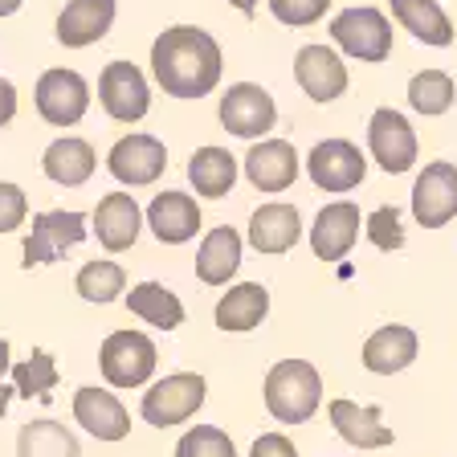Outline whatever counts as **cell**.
Masks as SVG:
<instances>
[{
    "label": "cell",
    "mask_w": 457,
    "mask_h": 457,
    "mask_svg": "<svg viewBox=\"0 0 457 457\" xmlns=\"http://www.w3.org/2000/svg\"><path fill=\"white\" fill-rule=\"evenodd\" d=\"M152 74L163 95L204 98L220 82V46L212 33L196 25L163 29L152 46Z\"/></svg>",
    "instance_id": "cell-1"
},
{
    "label": "cell",
    "mask_w": 457,
    "mask_h": 457,
    "mask_svg": "<svg viewBox=\"0 0 457 457\" xmlns=\"http://www.w3.org/2000/svg\"><path fill=\"white\" fill-rule=\"evenodd\" d=\"M323 404V380L314 363L306 360H282L266 376V409L282 425H303Z\"/></svg>",
    "instance_id": "cell-2"
},
{
    "label": "cell",
    "mask_w": 457,
    "mask_h": 457,
    "mask_svg": "<svg viewBox=\"0 0 457 457\" xmlns=\"http://www.w3.org/2000/svg\"><path fill=\"white\" fill-rule=\"evenodd\" d=\"M204 376L200 371H176V376H163L160 384L143 392V420L155 428H171V425H184L188 417H196V409L204 404Z\"/></svg>",
    "instance_id": "cell-3"
},
{
    "label": "cell",
    "mask_w": 457,
    "mask_h": 457,
    "mask_svg": "<svg viewBox=\"0 0 457 457\" xmlns=\"http://www.w3.org/2000/svg\"><path fill=\"white\" fill-rule=\"evenodd\" d=\"M98 368L111 388H139L155 371V343L143 331H114L98 352Z\"/></svg>",
    "instance_id": "cell-4"
},
{
    "label": "cell",
    "mask_w": 457,
    "mask_h": 457,
    "mask_svg": "<svg viewBox=\"0 0 457 457\" xmlns=\"http://www.w3.org/2000/svg\"><path fill=\"white\" fill-rule=\"evenodd\" d=\"M331 37L343 54L360 57V62H388L392 54V25L380 9H343L331 21Z\"/></svg>",
    "instance_id": "cell-5"
},
{
    "label": "cell",
    "mask_w": 457,
    "mask_h": 457,
    "mask_svg": "<svg viewBox=\"0 0 457 457\" xmlns=\"http://www.w3.org/2000/svg\"><path fill=\"white\" fill-rule=\"evenodd\" d=\"M86 217L82 212H66V209H54V212H37L33 217V228H29L25 237V262L21 266L33 270V266H49V262H57V257L66 253V249L82 245L86 241Z\"/></svg>",
    "instance_id": "cell-6"
},
{
    "label": "cell",
    "mask_w": 457,
    "mask_h": 457,
    "mask_svg": "<svg viewBox=\"0 0 457 457\" xmlns=\"http://www.w3.org/2000/svg\"><path fill=\"white\" fill-rule=\"evenodd\" d=\"M37 114L49 127H74L90 111V86L78 70H46L37 78Z\"/></svg>",
    "instance_id": "cell-7"
},
{
    "label": "cell",
    "mask_w": 457,
    "mask_h": 457,
    "mask_svg": "<svg viewBox=\"0 0 457 457\" xmlns=\"http://www.w3.org/2000/svg\"><path fill=\"white\" fill-rule=\"evenodd\" d=\"M368 147L371 160L380 163L388 176H400L417 163V135H412V123L392 106H380L371 114L368 123Z\"/></svg>",
    "instance_id": "cell-8"
},
{
    "label": "cell",
    "mask_w": 457,
    "mask_h": 457,
    "mask_svg": "<svg viewBox=\"0 0 457 457\" xmlns=\"http://www.w3.org/2000/svg\"><path fill=\"white\" fill-rule=\"evenodd\" d=\"M412 217L420 228H441L457 217V168L445 160L425 163L412 184Z\"/></svg>",
    "instance_id": "cell-9"
},
{
    "label": "cell",
    "mask_w": 457,
    "mask_h": 457,
    "mask_svg": "<svg viewBox=\"0 0 457 457\" xmlns=\"http://www.w3.org/2000/svg\"><path fill=\"white\" fill-rule=\"evenodd\" d=\"M98 103L111 119L119 123H139L143 114L152 111V90H147V78L139 74V66L131 62H111L98 78Z\"/></svg>",
    "instance_id": "cell-10"
},
{
    "label": "cell",
    "mask_w": 457,
    "mask_h": 457,
    "mask_svg": "<svg viewBox=\"0 0 457 457\" xmlns=\"http://www.w3.org/2000/svg\"><path fill=\"white\" fill-rule=\"evenodd\" d=\"M220 123H225L228 135L257 139V135L274 131L278 106L270 98V90H262L253 82H237V86H228L225 98H220Z\"/></svg>",
    "instance_id": "cell-11"
},
{
    "label": "cell",
    "mask_w": 457,
    "mask_h": 457,
    "mask_svg": "<svg viewBox=\"0 0 457 457\" xmlns=\"http://www.w3.org/2000/svg\"><path fill=\"white\" fill-rule=\"evenodd\" d=\"M306 171H311V180L323 192H352V188H360L363 176H368V160H363V152L355 143L323 139V143H314L311 160H306Z\"/></svg>",
    "instance_id": "cell-12"
},
{
    "label": "cell",
    "mask_w": 457,
    "mask_h": 457,
    "mask_svg": "<svg viewBox=\"0 0 457 457\" xmlns=\"http://www.w3.org/2000/svg\"><path fill=\"white\" fill-rule=\"evenodd\" d=\"M106 168L119 184H131V188H143V184H155L168 168V147H163L155 135H123V139L111 147L106 155Z\"/></svg>",
    "instance_id": "cell-13"
},
{
    "label": "cell",
    "mask_w": 457,
    "mask_h": 457,
    "mask_svg": "<svg viewBox=\"0 0 457 457\" xmlns=\"http://www.w3.org/2000/svg\"><path fill=\"white\" fill-rule=\"evenodd\" d=\"M298 152H295V143H286V139H262L249 147L245 155V176L249 184H253L257 192H286L290 184L298 180Z\"/></svg>",
    "instance_id": "cell-14"
},
{
    "label": "cell",
    "mask_w": 457,
    "mask_h": 457,
    "mask_svg": "<svg viewBox=\"0 0 457 457\" xmlns=\"http://www.w3.org/2000/svg\"><path fill=\"white\" fill-rule=\"evenodd\" d=\"M74 420L98 441H123L131 433V417H127L123 400L106 388H95V384L74 392Z\"/></svg>",
    "instance_id": "cell-15"
},
{
    "label": "cell",
    "mask_w": 457,
    "mask_h": 457,
    "mask_svg": "<svg viewBox=\"0 0 457 457\" xmlns=\"http://www.w3.org/2000/svg\"><path fill=\"white\" fill-rule=\"evenodd\" d=\"M295 78L314 103H335L347 90V66L331 46H303L295 57Z\"/></svg>",
    "instance_id": "cell-16"
},
{
    "label": "cell",
    "mask_w": 457,
    "mask_h": 457,
    "mask_svg": "<svg viewBox=\"0 0 457 457\" xmlns=\"http://www.w3.org/2000/svg\"><path fill=\"white\" fill-rule=\"evenodd\" d=\"M90 225H95V237L106 253H123V249H131L135 241H139L143 212L131 192H111V196L98 200Z\"/></svg>",
    "instance_id": "cell-17"
},
{
    "label": "cell",
    "mask_w": 457,
    "mask_h": 457,
    "mask_svg": "<svg viewBox=\"0 0 457 457\" xmlns=\"http://www.w3.org/2000/svg\"><path fill=\"white\" fill-rule=\"evenodd\" d=\"M355 237H360V209H355L352 200H335V204H327V209L314 217L311 249H314V257H323V262H339V257L352 253Z\"/></svg>",
    "instance_id": "cell-18"
},
{
    "label": "cell",
    "mask_w": 457,
    "mask_h": 457,
    "mask_svg": "<svg viewBox=\"0 0 457 457\" xmlns=\"http://www.w3.org/2000/svg\"><path fill=\"white\" fill-rule=\"evenodd\" d=\"M114 25V0H70L57 17V41L66 49H86L103 41Z\"/></svg>",
    "instance_id": "cell-19"
},
{
    "label": "cell",
    "mask_w": 457,
    "mask_h": 457,
    "mask_svg": "<svg viewBox=\"0 0 457 457\" xmlns=\"http://www.w3.org/2000/svg\"><path fill=\"white\" fill-rule=\"evenodd\" d=\"M147 225H152L160 245H184L196 237L200 228V209L188 192H160L147 204Z\"/></svg>",
    "instance_id": "cell-20"
},
{
    "label": "cell",
    "mask_w": 457,
    "mask_h": 457,
    "mask_svg": "<svg viewBox=\"0 0 457 457\" xmlns=\"http://www.w3.org/2000/svg\"><path fill=\"white\" fill-rule=\"evenodd\" d=\"M303 237V217L295 204H262L249 220V245L257 253H286L295 249V241Z\"/></svg>",
    "instance_id": "cell-21"
},
{
    "label": "cell",
    "mask_w": 457,
    "mask_h": 457,
    "mask_svg": "<svg viewBox=\"0 0 457 457\" xmlns=\"http://www.w3.org/2000/svg\"><path fill=\"white\" fill-rule=\"evenodd\" d=\"M327 412H331L335 433H339L347 445H355V449L392 445V428L380 425V409H371V404H352V400H331Z\"/></svg>",
    "instance_id": "cell-22"
},
{
    "label": "cell",
    "mask_w": 457,
    "mask_h": 457,
    "mask_svg": "<svg viewBox=\"0 0 457 457\" xmlns=\"http://www.w3.org/2000/svg\"><path fill=\"white\" fill-rule=\"evenodd\" d=\"M41 168H46V176L54 184H62V188H78V184H86L90 176H95L98 160H95V147H90L86 139L66 135V139H54L46 147Z\"/></svg>",
    "instance_id": "cell-23"
},
{
    "label": "cell",
    "mask_w": 457,
    "mask_h": 457,
    "mask_svg": "<svg viewBox=\"0 0 457 457\" xmlns=\"http://www.w3.org/2000/svg\"><path fill=\"white\" fill-rule=\"evenodd\" d=\"M417 360V335L412 327H380L363 343V368L376 371V376H392V371H404L409 363Z\"/></svg>",
    "instance_id": "cell-24"
},
{
    "label": "cell",
    "mask_w": 457,
    "mask_h": 457,
    "mask_svg": "<svg viewBox=\"0 0 457 457\" xmlns=\"http://www.w3.org/2000/svg\"><path fill=\"white\" fill-rule=\"evenodd\" d=\"M270 311V290L262 282L228 286V295L217 303V327L220 331H253Z\"/></svg>",
    "instance_id": "cell-25"
},
{
    "label": "cell",
    "mask_w": 457,
    "mask_h": 457,
    "mask_svg": "<svg viewBox=\"0 0 457 457\" xmlns=\"http://www.w3.org/2000/svg\"><path fill=\"white\" fill-rule=\"evenodd\" d=\"M241 266V237H237V228H212L209 237H204V245H200L196 253V278L204 286H225L228 278L237 274Z\"/></svg>",
    "instance_id": "cell-26"
},
{
    "label": "cell",
    "mask_w": 457,
    "mask_h": 457,
    "mask_svg": "<svg viewBox=\"0 0 457 457\" xmlns=\"http://www.w3.org/2000/svg\"><path fill=\"white\" fill-rule=\"evenodd\" d=\"M392 17L409 29L417 41H425V46H437V49L453 46V25H449L445 9L437 0H392Z\"/></svg>",
    "instance_id": "cell-27"
},
{
    "label": "cell",
    "mask_w": 457,
    "mask_h": 457,
    "mask_svg": "<svg viewBox=\"0 0 457 457\" xmlns=\"http://www.w3.org/2000/svg\"><path fill=\"white\" fill-rule=\"evenodd\" d=\"M188 180H192V188H196V196L220 200L237 184V160H233L225 147H200L188 160Z\"/></svg>",
    "instance_id": "cell-28"
},
{
    "label": "cell",
    "mask_w": 457,
    "mask_h": 457,
    "mask_svg": "<svg viewBox=\"0 0 457 457\" xmlns=\"http://www.w3.org/2000/svg\"><path fill=\"white\" fill-rule=\"evenodd\" d=\"M127 311L139 314L143 323L160 327V331H176L184 323V303L171 295L163 282H139L127 295Z\"/></svg>",
    "instance_id": "cell-29"
},
{
    "label": "cell",
    "mask_w": 457,
    "mask_h": 457,
    "mask_svg": "<svg viewBox=\"0 0 457 457\" xmlns=\"http://www.w3.org/2000/svg\"><path fill=\"white\" fill-rule=\"evenodd\" d=\"M17 457H82V445L57 420H29L17 433Z\"/></svg>",
    "instance_id": "cell-30"
},
{
    "label": "cell",
    "mask_w": 457,
    "mask_h": 457,
    "mask_svg": "<svg viewBox=\"0 0 457 457\" xmlns=\"http://www.w3.org/2000/svg\"><path fill=\"white\" fill-rule=\"evenodd\" d=\"M9 380H12V388H17L25 400H33V396L46 400L49 392L57 388V363H54V355H49V352H29V360H21V363H12V368H9Z\"/></svg>",
    "instance_id": "cell-31"
},
{
    "label": "cell",
    "mask_w": 457,
    "mask_h": 457,
    "mask_svg": "<svg viewBox=\"0 0 457 457\" xmlns=\"http://www.w3.org/2000/svg\"><path fill=\"white\" fill-rule=\"evenodd\" d=\"M74 286L86 303L103 306V303H114V298L123 295L127 274H123V266H114V262H86V266L78 270Z\"/></svg>",
    "instance_id": "cell-32"
},
{
    "label": "cell",
    "mask_w": 457,
    "mask_h": 457,
    "mask_svg": "<svg viewBox=\"0 0 457 457\" xmlns=\"http://www.w3.org/2000/svg\"><path fill=\"white\" fill-rule=\"evenodd\" d=\"M409 103H412V111L428 114V119L445 114L453 106V78L445 70H420L409 82Z\"/></svg>",
    "instance_id": "cell-33"
},
{
    "label": "cell",
    "mask_w": 457,
    "mask_h": 457,
    "mask_svg": "<svg viewBox=\"0 0 457 457\" xmlns=\"http://www.w3.org/2000/svg\"><path fill=\"white\" fill-rule=\"evenodd\" d=\"M176 457H237V449H233V437H228L225 428L196 425V428H188V433L180 437Z\"/></svg>",
    "instance_id": "cell-34"
},
{
    "label": "cell",
    "mask_w": 457,
    "mask_h": 457,
    "mask_svg": "<svg viewBox=\"0 0 457 457\" xmlns=\"http://www.w3.org/2000/svg\"><path fill=\"white\" fill-rule=\"evenodd\" d=\"M363 228H368V241H371V245L384 249V253H392V249L404 245V228H400V212L392 209V204H380V209H376L368 220H363Z\"/></svg>",
    "instance_id": "cell-35"
},
{
    "label": "cell",
    "mask_w": 457,
    "mask_h": 457,
    "mask_svg": "<svg viewBox=\"0 0 457 457\" xmlns=\"http://www.w3.org/2000/svg\"><path fill=\"white\" fill-rule=\"evenodd\" d=\"M327 9H331V0H270V12H274L282 25H295V29L314 25Z\"/></svg>",
    "instance_id": "cell-36"
},
{
    "label": "cell",
    "mask_w": 457,
    "mask_h": 457,
    "mask_svg": "<svg viewBox=\"0 0 457 457\" xmlns=\"http://www.w3.org/2000/svg\"><path fill=\"white\" fill-rule=\"evenodd\" d=\"M25 217H29L25 188H17V184H0V233L21 228V220Z\"/></svg>",
    "instance_id": "cell-37"
},
{
    "label": "cell",
    "mask_w": 457,
    "mask_h": 457,
    "mask_svg": "<svg viewBox=\"0 0 457 457\" xmlns=\"http://www.w3.org/2000/svg\"><path fill=\"white\" fill-rule=\"evenodd\" d=\"M249 457H298L295 441L282 437V433H262V437L253 441V449H249Z\"/></svg>",
    "instance_id": "cell-38"
},
{
    "label": "cell",
    "mask_w": 457,
    "mask_h": 457,
    "mask_svg": "<svg viewBox=\"0 0 457 457\" xmlns=\"http://www.w3.org/2000/svg\"><path fill=\"white\" fill-rule=\"evenodd\" d=\"M9 339H0V417L9 412V368H12V360H9Z\"/></svg>",
    "instance_id": "cell-39"
},
{
    "label": "cell",
    "mask_w": 457,
    "mask_h": 457,
    "mask_svg": "<svg viewBox=\"0 0 457 457\" xmlns=\"http://www.w3.org/2000/svg\"><path fill=\"white\" fill-rule=\"evenodd\" d=\"M12 114H17V86L9 78H0V127L12 123Z\"/></svg>",
    "instance_id": "cell-40"
},
{
    "label": "cell",
    "mask_w": 457,
    "mask_h": 457,
    "mask_svg": "<svg viewBox=\"0 0 457 457\" xmlns=\"http://www.w3.org/2000/svg\"><path fill=\"white\" fill-rule=\"evenodd\" d=\"M228 4H233L237 12H245V17H253L257 12V0H228Z\"/></svg>",
    "instance_id": "cell-41"
},
{
    "label": "cell",
    "mask_w": 457,
    "mask_h": 457,
    "mask_svg": "<svg viewBox=\"0 0 457 457\" xmlns=\"http://www.w3.org/2000/svg\"><path fill=\"white\" fill-rule=\"evenodd\" d=\"M21 4H25V0H0V17H12Z\"/></svg>",
    "instance_id": "cell-42"
}]
</instances>
